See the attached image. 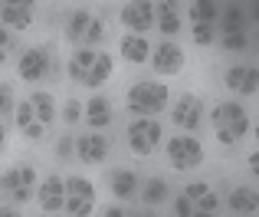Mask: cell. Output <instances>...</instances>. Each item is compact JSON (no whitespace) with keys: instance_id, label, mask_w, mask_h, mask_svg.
Listing matches in <instances>:
<instances>
[{"instance_id":"obj_1","label":"cell","mask_w":259,"mask_h":217,"mask_svg":"<svg viewBox=\"0 0 259 217\" xmlns=\"http://www.w3.org/2000/svg\"><path fill=\"white\" fill-rule=\"evenodd\" d=\"M115 63L108 53H99V50H76L69 59V79L79 86H89V89H99V86L108 83Z\"/></svg>"},{"instance_id":"obj_2","label":"cell","mask_w":259,"mask_h":217,"mask_svg":"<svg viewBox=\"0 0 259 217\" xmlns=\"http://www.w3.org/2000/svg\"><path fill=\"white\" fill-rule=\"evenodd\" d=\"M167 102H171V89H167L164 83H158V79H141V83H135L132 89H128V96H125L128 112L138 115V119H151V115L164 112Z\"/></svg>"},{"instance_id":"obj_3","label":"cell","mask_w":259,"mask_h":217,"mask_svg":"<svg viewBox=\"0 0 259 217\" xmlns=\"http://www.w3.org/2000/svg\"><path fill=\"white\" fill-rule=\"evenodd\" d=\"M210 125L220 145H240L243 135L249 132V112L240 102H220L210 112Z\"/></svg>"},{"instance_id":"obj_4","label":"cell","mask_w":259,"mask_h":217,"mask_svg":"<svg viewBox=\"0 0 259 217\" xmlns=\"http://www.w3.org/2000/svg\"><path fill=\"white\" fill-rule=\"evenodd\" d=\"M177 217H213L217 214V191L203 181H194L187 185L174 201Z\"/></svg>"},{"instance_id":"obj_5","label":"cell","mask_w":259,"mask_h":217,"mask_svg":"<svg viewBox=\"0 0 259 217\" xmlns=\"http://www.w3.org/2000/svg\"><path fill=\"white\" fill-rule=\"evenodd\" d=\"M66 37L76 43V50H92V46H99L102 40H105V23H102L95 13L79 10V13H72L69 23H66Z\"/></svg>"},{"instance_id":"obj_6","label":"cell","mask_w":259,"mask_h":217,"mask_svg":"<svg viewBox=\"0 0 259 217\" xmlns=\"http://www.w3.org/2000/svg\"><path fill=\"white\" fill-rule=\"evenodd\" d=\"M0 191L10 194L13 204H26L36 194V168L33 165H13L0 174Z\"/></svg>"},{"instance_id":"obj_7","label":"cell","mask_w":259,"mask_h":217,"mask_svg":"<svg viewBox=\"0 0 259 217\" xmlns=\"http://www.w3.org/2000/svg\"><path fill=\"white\" fill-rule=\"evenodd\" d=\"M69 217H89L95 211V188L89 178H66V207H63Z\"/></svg>"},{"instance_id":"obj_8","label":"cell","mask_w":259,"mask_h":217,"mask_svg":"<svg viewBox=\"0 0 259 217\" xmlns=\"http://www.w3.org/2000/svg\"><path fill=\"white\" fill-rule=\"evenodd\" d=\"M125 135H128V148L145 158V155H151L154 148H158V141H161V122L158 119H135V122H128Z\"/></svg>"},{"instance_id":"obj_9","label":"cell","mask_w":259,"mask_h":217,"mask_svg":"<svg viewBox=\"0 0 259 217\" xmlns=\"http://www.w3.org/2000/svg\"><path fill=\"white\" fill-rule=\"evenodd\" d=\"M167 158H171V165L177 171H194L203 161V148L194 135H174V138L167 141Z\"/></svg>"},{"instance_id":"obj_10","label":"cell","mask_w":259,"mask_h":217,"mask_svg":"<svg viewBox=\"0 0 259 217\" xmlns=\"http://www.w3.org/2000/svg\"><path fill=\"white\" fill-rule=\"evenodd\" d=\"M17 73H20L23 83H43V79H50V73H53L50 50H43V46L26 50L23 56H20V63H17Z\"/></svg>"},{"instance_id":"obj_11","label":"cell","mask_w":259,"mask_h":217,"mask_svg":"<svg viewBox=\"0 0 259 217\" xmlns=\"http://www.w3.org/2000/svg\"><path fill=\"white\" fill-rule=\"evenodd\" d=\"M200 119H203V102H200V96H194V92H184V96L174 102L171 122L181 128V132H194V128L200 125Z\"/></svg>"},{"instance_id":"obj_12","label":"cell","mask_w":259,"mask_h":217,"mask_svg":"<svg viewBox=\"0 0 259 217\" xmlns=\"http://www.w3.org/2000/svg\"><path fill=\"white\" fill-rule=\"evenodd\" d=\"M121 23L132 33H148L154 26V4L151 0H132V4L121 7Z\"/></svg>"},{"instance_id":"obj_13","label":"cell","mask_w":259,"mask_h":217,"mask_svg":"<svg viewBox=\"0 0 259 217\" xmlns=\"http://www.w3.org/2000/svg\"><path fill=\"white\" fill-rule=\"evenodd\" d=\"M151 66L161 76H177L184 69V50L177 43H158V50H151Z\"/></svg>"},{"instance_id":"obj_14","label":"cell","mask_w":259,"mask_h":217,"mask_svg":"<svg viewBox=\"0 0 259 217\" xmlns=\"http://www.w3.org/2000/svg\"><path fill=\"white\" fill-rule=\"evenodd\" d=\"M36 201H39V207H43V214L63 211V207H66V178H59V174H50V178L39 185Z\"/></svg>"},{"instance_id":"obj_15","label":"cell","mask_w":259,"mask_h":217,"mask_svg":"<svg viewBox=\"0 0 259 217\" xmlns=\"http://www.w3.org/2000/svg\"><path fill=\"white\" fill-rule=\"evenodd\" d=\"M13 112H17V115H13V122H17V128H20V135H23V138H30V141H43V138H46L50 125H43V122L36 119L30 99L17 102V108H13Z\"/></svg>"},{"instance_id":"obj_16","label":"cell","mask_w":259,"mask_h":217,"mask_svg":"<svg viewBox=\"0 0 259 217\" xmlns=\"http://www.w3.org/2000/svg\"><path fill=\"white\" fill-rule=\"evenodd\" d=\"M223 83L230 92H240V96H253L259 89V69L256 66H230L223 73Z\"/></svg>"},{"instance_id":"obj_17","label":"cell","mask_w":259,"mask_h":217,"mask_svg":"<svg viewBox=\"0 0 259 217\" xmlns=\"http://www.w3.org/2000/svg\"><path fill=\"white\" fill-rule=\"evenodd\" d=\"M76 155L79 161H85V165H102L108 155V138L99 132H85L76 138Z\"/></svg>"},{"instance_id":"obj_18","label":"cell","mask_w":259,"mask_h":217,"mask_svg":"<svg viewBox=\"0 0 259 217\" xmlns=\"http://www.w3.org/2000/svg\"><path fill=\"white\" fill-rule=\"evenodd\" d=\"M0 23H4L7 30H30L33 7L30 4H4L0 7Z\"/></svg>"},{"instance_id":"obj_19","label":"cell","mask_w":259,"mask_h":217,"mask_svg":"<svg viewBox=\"0 0 259 217\" xmlns=\"http://www.w3.org/2000/svg\"><path fill=\"white\" fill-rule=\"evenodd\" d=\"M121 59L125 63H132V66H138V63H148L151 59V43H148L145 37H138V33H128V37H121Z\"/></svg>"},{"instance_id":"obj_20","label":"cell","mask_w":259,"mask_h":217,"mask_svg":"<svg viewBox=\"0 0 259 217\" xmlns=\"http://www.w3.org/2000/svg\"><path fill=\"white\" fill-rule=\"evenodd\" d=\"M108 185H112V194L118 201H132V194H138V174L132 168H115L108 174Z\"/></svg>"},{"instance_id":"obj_21","label":"cell","mask_w":259,"mask_h":217,"mask_svg":"<svg viewBox=\"0 0 259 217\" xmlns=\"http://www.w3.org/2000/svg\"><path fill=\"white\" fill-rule=\"evenodd\" d=\"M154 23H158V30L164 33V37H177V33H181V13H177V4H171V0L154 4Z\"/></svg>"},{"instance_id":"obj_22","label":"cell","mask_w":259,"mask_h":217,"mask_svg":"<svg viewBox=\"0 0 259 217\" xmlns=\"http://www.w3.org/2000/svg\"><path fill=\"white\" fill-rule=\"evenodd\" d=\"M246 33V13L243 7L230 4V7H220V37H240Z\"/></svg>"},{"instance_id":"obj_23","label":"cell","mask_w":259,"mask_h":217,"mask_svg":"<svg viewBox=\"0 0 259 217\" xmlns=\"http://www.w3.org/2000/svg\"><path fill=\"white\" fill-rule=\"evenodd\" d=\"M85 122L92 128H105L108 122H112V102H108L105 96H92L85 102Z\"/></svg>"},{"instance_id":"obj_24","label":"cell","mask_w":259,"mask_h":217,"mask_svg":"<svg viewBox=\"0 0 259 217\" xmlns=\"http://www.w3.org/2000/svg\"><path fill=\"white\" fill-rule=\"evenodd\" d=\"M230 207H233V214H256L259 191H253V188H233L230 191Z\"/></svg>"},{"instance_id":"obj_25","label":"cell","mask_w":259,"mask_h":217,"mask_svg":"<svg viewBox=\"0 0 259 217\" xmlns=\"http://www.w3.org/2000/svg\"><path fill=\"white\" fill-rule=\"evenodd\" d=\"M26 99H30L33 112H36V119L43 122V125L53 128V119H56V99H53L50 92H43V89H39V92H30Z\"/></svg>"},{"instance_id":"obj_26","label":"cell","mask_w":259,"mask_h":217,"mask_svg":"<svg viewBox=\"0 0 259 217\" xmlns=\"http://www.w3.org/2000/svg\"><path fill=\"white\" fill-rule=\"evenodd\" d=\"M187 17H190V23H217V20H220V4H213V0H197V4L187 7Z\"/></svg>"},{"instance_id":"obj_27","label":"cell","mask_w":259,"mask_h":217,"mask_svg":"<svg viewBox=\"0 0 259 217\" xmlns=\"http://www.w3.org/2000/svg\"><path fill=\"white\" fill-rule=\"evenodd\" d=\"M141 201H145V207H154V204H161V201H167V181L148 178L145 188H141Z\"/></svg>"},{"instance_id":"obj_28","label":"cell","mask_w":259,"mask_h":217,"mask_svg":"<svg viewBox=\"0 0 259 217\" xmlns=\"http://www.w3.org/2000/svg\"><path fill=\"white\" fill-rule=\"evenodd\" d=\"M190 33L197 46H210L217 40V23H190Z\"/></svg>"},{"instance_id":"obj_29","label":"cell","mask_w":259,"mask_h":217,"mask_svg":"<svg viewBox=\"0 0 259 217\" xmlns=\"http://www.w3.org/2000/svg\"><path fill=\"white\" fill-rule=\"evenodd\" d=\"M79 119H85V102H79V99H69V102L63 105V122H66V125H76Z\"/></svg>"},{"instance_id":"obj_30","label":"cell","mask_w":259,"mask_h":217,"mask_svg":"<svg viewBox=\"0 0 259 217\" xmlns=\"http://www.w3.org/2000/svg\"><path fill=\"white\" fill-rule=\"evenodd\" d=\"M10 108H17L13 105V89H10V83H0V115H7Z\"/></svg>"},{"instance_id":"obj_31","label":"cell","mask_w":259,"mask_h":217,"mask_svg":"<svg viewBox=\"0 0 259 217\" xmlns=\"http://www.w3.org/2000/svg\"><path fill=\"white\" fill-rule=\"evenodd\" d=\"M10 30H7V26H0V66L7 63V46H10Z\"/></svg>"},{"instance_id":"obj_32","label":"cell","mask_w":259,"mask_h":217,"mask_svg":"<svg viewBox=\"0 0 259 217\" xmlns=\"http://www.w3.org/2000/svg\"><path fill=\"white\" fill-rule=\"evenodd\" d=\"M220 43L227 46V50H243V46H246V33H240V37H223Z\"/></svg>"},{"instance_id":"obj_33","label":"cell","mask_w":259,"mask_h":217,"mask_svg":"<svg viewBox=\"0 0 259 217\" xmlns=\"http://www.w3.org/2000/svg\"><path fill=\"white\" fill-rule=\"evenodd\" d=\"M72 152H76V138H63L56 145V155H59V158H69Z\"/></svg>"},{"instance_id":"obj_34","label":"cell","mask_w":259,"mask_h":217,"mask_svg":"<svg viewBox=\"0 0 259 217\" xmlns=\"http://www.w3.org/2000/svg\"><path fill=\"white\" fill-rule=\"evenodd\" d=\"M102 217H128V211L121 204H112V207H105V211H102Z\"/></svg>"},{"instance_id":"obj_35","label":"cell","mask_w":259,"mask_h":217,"mask_svg":"<svg viewBox=\"0 0 259 217\" xmlns=\"http://www.w3.org/2000/svg\"><path fill=\"white\" fill-rule=\"evenodd\" d=\"M246 161H249V171H253V174H256V178H259V148H256V152H253V155H249V158H246Z\"/></svg>"},{"instance_id":"obj_36","label":"cell","mask_w":259,"mask_h":217,"mask_svg":"<svg viewBox=\"0 0 259 217\" xmlns=\"http://www.w3.org/2000/svg\"><path fill=\"white\" fill-rule=\"evenodd\" d=\"M0 217H20V211L10 207V204H0Z\"/></svg>"},{"instance_id":"obj_37","label":"cell","mask_w":259,"mask_h":217,"mask_svg":"<svg viewBox=\"0 0 259 217\" xmlns=\"http://www.w3.org/2000/svg\"><path fill=\"white\" fill-rule=\"evenodd\" d=\"M4 148H7V128H4V122H0V155H4Z\"/></svg>"},{"instance_id":"obj_38","label":"cell","mask_w":259,"mask_h":217,"mask_svg":"<svg viewBox=\"0 0 259 217\" xmlns=\"http://www.w3.org/2000/svg\"><path fill=\"white\" fill-rule=\"evenodd\" d=\"M128 217H154V214H151V207H145V211H132Z\"/></svg>"},{"instance_id":"obj_39","label":"cell","mask_w":259,"mask_h":217,"mask_svg":"<svg viewBox=\"0 0 259 217\" xmlns=\"http://www.w3.org/2000/svg\"><path fill=\"white\" fill-rule=\"evenodd\" d=\"M236 217H253V214H236Z\"/></svg>"},{"instance_id":"obj_40","label":"cell","mask_w":259,"mask_h":217,"mask_svg":"<svg viewBox=\"0 0 259 217\" xmlns=\"http://www.w3.org/2000/svg\"><path fill=\"white\" fill-rule=\"evenodd\" d=\"M256 141H259V125H256Z\"/></svg>"},{"instance_id":"obj_41","label":"cell","mask_w":259,"mask_h":217,"mask_svg":"<svg viewBox=\"0 0 259 217\" xmlns=\"http://www.w3.org/2000/svg\"><path fill=\"white\" fill-rule=\"evenodd\" d=\"M39 217H50V214H39Z\"/></svg>"},{"instance_id":"obj_42","label":"cell","mask_w":259,"mask_h":217,"mask_svg":"<svg viewBox=\"0 0 259 217\" xmlns=\"http://www.w3.org/2000/svg\"><path fill=\"white\" fill-rule=\"evenodd\" d=\"M0 7H4V4H0Z\"/></svg>"}]
</instances>
